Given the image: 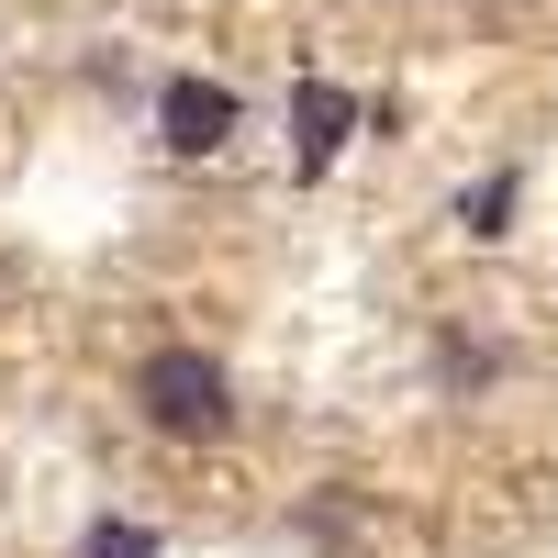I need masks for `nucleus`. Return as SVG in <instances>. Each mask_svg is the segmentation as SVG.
<instances>
[{
    "mask_svg": "<svg viewBox=\"0 0 558 558\" xmlns=\"http://www.w3.org/2000/svg\"><path fill=\"white\" fill-rule=\"evenodd\" d=\"M134 413H146L157 436H223L235 425V368H223L213 347H157L146 368H134Z\"/></svg>",
    "mask_w": 558,
    "mask_h": 558,
    "instance_id": "f257e3e1",
    "label": "nucleus"
},
{
    "mask_svg": "<svg viewBox=\"0 0 558 558\" xmlns=\"http://www.w3.org/2000/svg\"><path fill=\"white\" fill-rule=\"evenodd\" d=\"M235 123H246V101L223 78H202V68H179L168 89H157V134H168V157H223L235 146Z\"/></svg>",
    "mask_w": 558,
    "mask_h": 558,
    "instance_id": "f03ea898",
    "label": "nucleus"
},
{
    "mask_svg": "<svg viewBox=\"0 0 558 558\" xmlns=\"http://www.w3.org/2000/svg\"><path fill=\"white\" fill-rule=\"evenodd\" d=\"M347 134H357V89L347 78H302L291 89V168L324 179V168L347 157Z\"/></svg>",
    "mask_w": 558,
    "mask_h": 558,
    "instance_id": "7ed1b4c3",
    "label": "nucleus"
},
{
    "mask_svg": "<svg viewBox=\"0 0 558 558\" xmlns=\"http://www.w3.org/2000/svg\"><path fill=\"white\" fill-rule=\"evenodd\" d=\"M78 558H168V547H157V525H134V514H89Z\"/></svg>",
    "mask_w": 558,
    "mask_h": 558,
    "instance_id": "20e7f679",
    "label": "nucleus"
},
{
    "mask_svg": "<svg viewBox=\"0 0 558 558\" xmlns=\"http://www.w3.org/2000/svg\"><path fill=\"white\" fill-rule=\"evenodd\" d=\"M458 223H470V235H502V223H514V168L470 179V191H458Z\"/></svg>",
    "mask_w": 558,
    "mask_h": 558,
    "instance_id": "39448f33",
    "label": "nucleus"
}]
</instances>
